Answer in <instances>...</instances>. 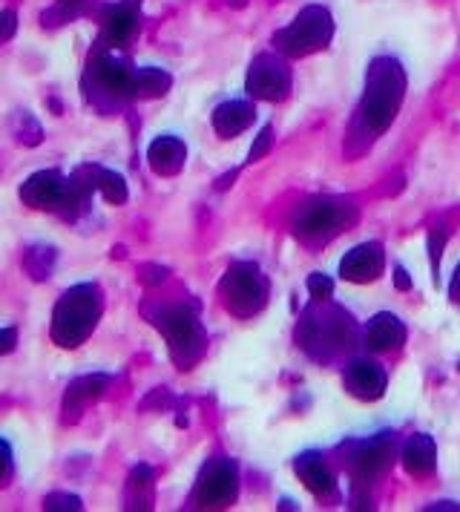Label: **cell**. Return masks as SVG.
<instances>
[{"instance_id": "cell-1", "label": "cell", "mask_w": 460, "mask_h": 512, "mask_svg": "<svg viewBox=\"0 0 460 512\" xmlns=\"http://www.w3.org/2000/svg\"><path fill=\"white\" fill-rule=\"evenodd\" d=\"M403 93H406V72L400 67V61L374 58L368 67L366 93H363V104H360V113L374 136L389 130L391 118L403 104Z\"/></svg>"}, {"instance_id": "cell-2", "label": "cell", "mask_w": 460, "mask_h": 512, "mask_svg": "<svg viewBox=\"0 0 460 512\" xmlns=\"http://www.w3.org/2000/svg\"><path fill=\"white\" fill-rule=\"evenodd\" d=\"M101 314V294L95 285H78L55 308V340L61 346H81Z\"/></svg>"}, {"instance_id": "cell-3", "label": "cell", "mask_w": 460, "mask_h": 512, "mask_svg": "<svg viewBox=\"0 0 460 512\" xmlns=\"http://www.w3.org/2000/svg\"><path fill=\"white\" fill-rule=\"evenodd\" d=\"M334 38V18L325 6H305L297 15V21L285 26L282 32L274 35L276 49L288 58H302V55H314L331 44Z\"/></svg>"}, {"instance_id": "cell-4", "label": "cell", "mask_w": 460, "mask_h": 512, "mask_svg": "<svg viewBox=\"0 0 460 512\" xmlns=\"http://www.w3.org/2000/svg\"><path fill=\"white\" fill-rule=\"evenodd\" d=\"M222 297L233 314L251 317L268 300V280L253 265H233L222 282Z\"/></svg>"}, {"instance_id": "cell-5", "label": "cell", "mask_w": 460, "mask_h": 512, "mask_svg": "<svg viewBox=\"0 0 460 512\" xmlns=\"http://www.w3.org/2000/svg\"><path fill=\"white\" fill-rule=\"evenodd\" d=\"M161 328H164V337L170 340L173 357L187 369V363H193L205 346V331L199 326L196 314H190V308H184V305H176L164 314Z\"/></svg>"}, {"instance_id": "cell-6", "label": "cell", "mask_w": 460, "mask_h": 512, "mask_svg": "<svg viewBox=\"0 0 460 512\" xmlns=\"http://www.w3.org/2000/svg\"><path fill=\"white\" fill-rule=\"evenodd\" d=\"M239 492V475L236 466L225 458L207 461L199 484H196V504L199 507H228Z\"/></svg>"}, {"instance_id": "cell-7", "label": "cell", "mask_w": 460, "mask_h": 512, "mask_svg": "<svg viewBox=\"0 0 460 512\" xmlns=\"http://www.w3.org/2000/svg\"><path fill=\"white\" fill-rule=\"evenodd\" d=\"M248 93L262 101H282L291 90V72L276 55H259L248 70Z\"/></svg>"}, {"instance_id": "cell-8", "label": "cell", "mask_w": 460, "mask_h": 512, "mask_svg": "<svg viewBox=\"0 0 460 512\" xmlns=\"http://www.w3.org/2000/svg\"><path fill=\"white\" fill-rule=\"evenodd\" d=\"M391 461H394V441H391V432H383V435H377V438L357 446V455L351 461V469H354L357 478L374 481V478H380L389 469Z\"/></svg>"}, {"instance_id": "cell-9", "label": "cell", "mask_w": 460, "mask_h": 512, "mask_svg": "<svg viewBox=\"0 0 460 512\" xmlns=\"http://www.w3.org/2000/svg\"><path fill=\"white\" fill-rule=\"evenodd\" d=\"M345 208L337 202H311L305 213L299 216L297 233L305 239H317V236H331L334 231H340V225L345 222Z\"/></svg>"}, {"instance_id": "cell-10", "label": "cell", "mask_w": 460, "mask_h": 512, "mask_svg": "<svg viewBox=\"0 0 460 512\" xmlns=\"http://www.w3.org/2000/svg\"><path fill=\"white\" fill-rule=\"evenodd\" d=\"M345 389L360 400H377L386 392V372L374 360H354L345 369Z\"/></svg>"}, {"instance_id": "cell-11", "label": "cell", "mask_w": 460, "mask_h": 512, "mask_svg": "<svg viewBox=\"0 0 460 512\" xmlns=\"http://www.w3.org/2000/svg\"><path fill=\"white\" fill-rule=\"evenodd\" d=\"M383 271V248L377 242L357 245L354 251H348L340 262V274L351 282H371L380 277Z\"/></svg>"}, {"instance_id": "cell-12", "label": "cell", "mask_w": 460, "mask_h": 512, "mask_svg": "<svg viewBox=\"0 0 460 512\" xmlns=\"http://www.w3.org/2000/svg\"><path fill=\"white\" fill-rule=\"evenodd\" d=\"M67 190V179H64L61 173L49 170V173H35V176L23 185L21 196L32 205V208H58V205L67 199Z\"/></svg>"}, {"instance_id": "cell-13", "label": "cell", "mask_w": 460, "mask_h": 512, "mask_svg": "<svg viewBox=\"0 0 460 512\" xmlns=\"http://www.w3.org/2000/svg\"><path fill=\"white\" fill-rule=\"evenodd\" d=\"M253 121H256V113L248 101H225L216 107L213 113V127L222 139H233L239 136L242 130H248Z\"/></svg>"}, {"instance_id": "cell-14", "label": "cell", "mask_w": 460, "mask_h": 512, "mask_svg": "<svg viewBox=\"0 0 460 512\" xmlns=\"http://www.w3.org/2000/svg\"><path fill=\"white\" fill-rule=\"evenodd\" d=\"M403 340H406V326L394 314H377V317H371V323L366 326L368 349H397V346H403Z\"/></svg>"}, {"instance_id": "cell-15", "label": "cell", "mask_w": 460, "mask_h": 512, "mask_svg": "<svg viewBox=\"0 0 460 512\" xmlns=\"http://www.w3.org/2000/svg\"><path fill=\"white\" fill-rule=\"evenodd\" d=\"M138 29V6L136 0H124L110 9V15L104 18V38L110 44H124L136 35Z\"/></svg>"}, {"instance_id": "cell-16", "label": "cell", "mask_w": 460, "mask_h": 512, "mask_svg": "<svg viewBox=\"0 0 460 512\" xmlns=\"http://www.w3.org/2000/svg\"><path fill=\"white\" fill-rule=\"evenodd\" d=\"M184 156H187L184 144L179 139H173V136H161V139L153 141L150 150H147V159L153 164V170L161 173V176L179 173L184 164Z\"/></svg>"}, {"instance_id": "cell-17", "label": "cell", "mask_w": 460, "mask_h": 512, "mask_svg": "<svg viewBox=\"0 0 460 512\" xmlns=\"http://www.w3.org/2000/svg\"><path fill=\"white\" fill-rule=\"evenodd\" d=\"M294 469H297V475L302 478V484L311 489L314 495H328V492H334V475L328 472V466L322 464V458L317 452L299 455Z\"/></svg>"}, {"instance_id": "cell-18", "label": "cell", "mask_w": 460, "mask_h": 512, "mask_svg": "<svg viewBox=\"0 0 460 512\" xmlns=\"http://www.w3.org/2000/svg\"><path fill=\"white\" fill-rule=\"evenodd\" d=\"M435 458V441L429 435H414L403 449V466H406V472H412L417 478L435 472Z\"/></svg>"}, {"instance_id": "cell-19", "label": "cell", "mask_w": 460, "mask_h": 512, "mask_svg": "<svg viewBox=\"0 0 460 512\" xmlns=\"http://www.w3.org/2000/svg\"><path fill=\"white\" fill-rule=\"evenodd\" d=\"M173 78L164 70H156V67H147V70H138L136 78H133V93L141 95V98H159L170 90Z\"/></svg>"}, {"instance_id": "cell-20", "label": "cell", "mask_w": 460, "mask_h": 512, "mask_svg": "<svg viewBox=\"0 0 460 512\" xmlns=\"http://www.w3.org/2000/svg\"><path fill=\"white\" fill-rule=\"evenodd\" d=\"M104 386H107V377H104V374H95V377H81V380H75L67 392V406L69 403H75V406L87 403L90 397L101 395V389H104Z\"/></svg>"}, {"instance_id": "cell-21", "label": "cell", "mask_w": 460, "mask_h": 512, "mask_svg": "<svg viewBox=\"0 0 460 512\" xmlns=\"http://www.w3.org/2000/svg\"><path fill=\"white\" fill-rule=\"evenodd\" d=\"M95 187H101V193L110 202H124L127 199V187H124V179L118 173H104L101 170V182H95Z\"/></svg>"}, {"instance_id": "cell-22", "label": "cell", "mask_w": 460, "mask_h": 512, "mask_svg": "<svg viewBox=\"0 0 460 512\" xmlns=\"http://www.w3.org/2000/svg\"><path fill=\"white\" fill-rule=\"evenodd\" d=\"M308 291H311L314 300H325V297H331L334 282H331L328 274H311V277H308Z\"/></svg>"}, {"instance_id": "cell-23", "label": "cell", "mask_w": 460, "mask_h": 512, "mask_svg": "<svg viewBox=\"0 0 460 512\" xmlns=\"http://www.w3.org/2000/svg\"><path fill=\"white\" fill-rule=\"evenodd\" d=\"M271 144H274V130L265 124L262 127V133H259V139L253 141V147H251V156H248V162H259L268 150H271Z\"/></svg>"}, {"instance_id": "cell-24", "label": "cell", "mask_w": 460, "mask_h": 512, "mask_svg": "<svg viewBox=\"0 0 460 512\" xmlns=\"http://www.w3.org/2000/svg\"><path fill=\"white\" fill-rule=\"evenodd\" d=\"M446 245V231H432L429 233V256H432V271H435V282H440L437 271H440V251Z\"/></svg>"}, {"instance_id": "cell-25", "label": "cell", "mask_w": 460, "mask_h": 512, "mask_svg": "<svg viewBox=\"0 0 460 512\" xmlns=\"http://www.w3.org/2000/svg\"><path fill=\"white\" fill-rule=\"evenodd\" d=\"M15 12L12 9H6V12H0V41H9L12 35H15Z\"/></svg>"}, {"instance_id": "cell-26", "label": "cell", "mask_w": 460, "mask_h": 512, "mask_svg": "<svg viewBox=\"0 0 460 512\" xmlns=\"http://www.w3.org/2000/svg\"><path fill=\"white\" fill-rule=\"evenodd\" d=\"M394 285L400 288V291H409L412 288V280H409V274H406V268H394Z\"/></svg>"}, {"instance_id": "cell-27", "label": "cell", "mask_w": 460, "mask_h": 512, "mask_svg": "<svg viewBox=\"0 0 460 512\" xmlns=\"http://www.w3.org/2000/svg\"><path fill=\"white\" fill-rule=\"evenodd\" d=\"M449 294L455 297L460 303V265H458V271H455V280H452V288H449Z\"/></svg>"}]
</instances>
